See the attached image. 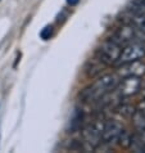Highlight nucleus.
Returning a JSON list of instances; mask_svg holds the SVG:
<instances>
[{"label":"nucleus","instance_id":"obj_1","mask_svg":"<svg viewBox=\"0 0 145 153\" xmlns=\"http://www.w3.org/2000/svg\"><path fill=\"white\" fill-rule=\"evenodd\" d=\"M118 82H119V79L116 74H105L103 76H100L92 85L84 89L80 93V99L84 103L98 102V100L103 99L110 91H113L117 88Z\"/></svg>","mask_w":145,"mask_h":153},{"label":"nucleus","instance_id":"obj_2","mask_svg":"<svg viewBox=\"0 0 145 153\" xmlns=\"http://www.w3.org/2000/svg\"><path fill=\"white\" fill-rule=\"evenodd\" d=\"M145 57V44L143 41H134L125 45V48L121 49L119 57L116 62V66H122L125 63L132 61H138Z\"/></svg>","mask_w":145,"mask_h":153},{"label":"nucleus","instance_id":"obj_3","mask_svg":"<svg viewBox=\"0 0 145 153\" xmlns=\"http://www.w3.org/2000/svg\"><path fill=\"white\" fill-rule=\"evenodd\" d=\"M121 53V46L113 40L104 41L96 50V59L103 65H116Z\"/></svg>","mask_w":145,"mask_h":153},{"label":"nucleus","instance_id":"obj_4","mask_svg":"<svg viewBox=\"0 0 145 153\" xmlns=\"http://www.w3.org/2000/svg\"><path fill=\"white\" fill-rule=\"evenodd\" d=\"M103 126H104L103 120H95V121L90 122L87 126H85L82 129L84 143L86 144L89 148L94 149V148H96L98 146H100Z\"/></svg>","mask_w":145,"mask_h":153},{"label":"nucleus","instance_id":"obj_5","mask_svg":"<svg viewBox=\"0 0 145 153\" xmlns=\"http://www.w3.org/2000/svg\"><path fill=\"white\" fill-rule=\"evenodd\" d=\"M141 89V80L140 77H135V76H126L122 81H119L117 88L114 90L121 98L131 97L138 94Z\"/></svg>","mask_w":145,"mask_h":153},{"label":"nucleus","instance_id":"obj_6","mask_svg":"<svg viewBox=\"0 0 145 153\" xmlns=\"http://www.w3.org/2000/svg\"><path fill=\"white\" fill-rule=\"evenodd\" d=\"M112 40L114 42H117L119 46L127 45V44L134 42V41H141L139 30L136 27H134L132 25H125V26L119 27L116 31V33H114Z\"/></svg>","mask_w":145,"mask_h":153},{"label":"nucleus","instance_id":"obj_7","mask_svg":"<svg viewBox=\"0 0 145 153\" xmlns=\"http://www.w3.org/2000/svg\"><path fill=\"white\" fill-rule=\"evenodd\" d=\"M122 130H123L122 125L116 120H109V121L104 122L103 133H101V143L109 146V144H112L113 142H116Z\"/></svg>","mask_w":145,"mask_h":153},{"label":"nucleus","instance_id":"obj_8","mask_svg":"<svg viewBox=\"0 0 145 153\" xmlns=\"http://www.w3.org/2000/svg\"><path fill=\"white\" fill-rule=\"evenodd\" d=\"M118 74L126 77V76H135V77H141L145 75V63L141 62L140 59L138 61H132L129 63L119 66Z\"/></svg>","mask_w":145,"mask_h":153},{"label":"nucleus","instance_id":"obj_9","mask_svg":"<svg viewBox=\"0 0 145 153\" xmlns=\"http://www.w3.org/2000/svg\"><path fill=\"white\" fill-rule=\"evenodd\" d=\"M101 70H103V63L96 61H90L87 62V65L85 66V74L87 75V77H95V76L100 75Z\"/></svg>","mask_w":145,"mask_h":153},{"label":"nucleus","instance_id":"obj_10","mask_svg":"<svg viewBox=\"0 0 145 153\" xmlns=\"http://www.w3.org/2000/svg\"><path fill=\"white\" fill-rule=\"evenodd\" d=\"M131 118H132V124H134L135 129L138 130L139 133L145 129V114L143 112H140L136 109L134 112V114L131 116Z\"/></svg>","mask_w":145,"mask_h":153},{"label":"nucleus","instance_id":"obj_11","mask_svg":"<svg viewBox=\"0 0 145 153\" xmlns=\"http://www.w3.org/2000/svg\"><path fill=\"white\" fill-rule=\"evenodd\" d=\"M130 22L139 31L145 32V13L144 14H130Z\"/></svg>","mask_w":145,"mask_h":153},{"label":"nucleus","instance_id":"obj_12","mask_svg":"<svg viewBox=\"0 0 145 153\" xmlns=\"http://www.w3.org/2000/svg\"><path fill=\"white\" fill-rule=\"evenodd\" d=\"M82 121H84V113L77 111L75 113V116H73V118H72V121L70 124V130H71L70 133H75V131H77L81 127V125H82Z\"/></svg>","mask_w":145,"mask_h":153},{"label":"nucleus","instance_id":"obj_13","mask_svg":"<svg viewBox=\"0 0 145 153\" xmlns=\"http://www.w3.org/2000/svg\"><path fill=\"white\" fill-rule=\"evenodd\" d=\"M131 139H132V135L126 130H122L119 137L117 138L116 142H118V144L121 146L122 148H130V144H131Z\"/></svg>","mask_w":145,"mask_h":153},{"label":"nucleus","instance_id":"obj_14","mask_svg":"<svg viewBox=\"0 0 145 153\" xmlns=\"http://www.w3.org/2000/svg\"><path fill=\"white\" fill-rule=\"evenodd\" d=\"M116 111H117V113H119L123 117H131L136 109H135V107H132L131 104H119L116 108Z\"/></svg>","mask_w":145,"mask_h":153},{"label":"nucleus","instance_id":"obj_15","mask_svg":"<svg viewBox=\"0 0 145 153\" xmlns=\"http://www.w3.org/2000/svg\"><path fill=\"white\" fill-rule=\"evenodd\" d=\"M130 148L134 152H138V153H145V146L143 144V142L140 140L139 135H135V137H132L131 139V144H130Z\"/></svg>","mask_w":145,"mask_h":153},{"label":"nucleus","instance_id":"obj_16","mask_svg":"<svg viewBox=\"0 0 145 153\" xmlns=\"http://www.w3.org/2000/svg\"><path fill=\"white\" fill-rule=\"evenodd\" d=\"M53 33H54V28L53 26H50V25H48V26H45L44 28L41 30V32H40V37L42 40H49L50 37L53 36Z\"/></svg>","mask_w":145,"mask_h":153},{"label":"nucleus","instance_id":"obj_17","mask_svg":"<svg viewBox=\"0 0 145 153\" xmlns=\"http://www.w3.org/2000/svg\"><path fill=\"white\" fill-rule=\"evenodd\" d=\"M139 138H140V140H141V142H143V144L145 146V129L140 131V134H139Z\"/></svg>","mask_w":145,"mask_h":153},{"label":"nucleus","instance_id":"obj_18","mask_svg":"<svg viewBox=\"0 0 145 153\" xmlns=\"http://www.w3.org/2000/svg\"><path fill=\"white\" fill-rule=\"evenodd\" d=\"M80 0H67V4L68 5H71V7H75V5H77Z\"/></svg>","mask_w":145,"mask_h":153}]
</instances>
